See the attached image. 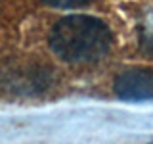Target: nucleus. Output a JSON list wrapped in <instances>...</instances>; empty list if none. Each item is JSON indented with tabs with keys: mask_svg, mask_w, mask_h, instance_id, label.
Wrapping results in <instances>:
<instances>
[{
	"mask_svg": "<svg viewBox=\"0 0 153 144\" xmlns=\"http://www.w3.org/2000/svg\"><path fill=\"white\" fill-rule=\"evenodd\" d=\"M115 94L126 102H140L153 98V71L128 69L117 75L113 85Z\"/></svg>",
	"mask_w": 153,
	"mask_h": 144,
	"instance_id": "obj_2",
	"label": "nucleus"
},
{
	"mask_svg": "<svg viewBox=\"0 0 153 144\" xmlns=\"http://www.w3.org/2000/svg\"><path fill=\"white\" fill-rule=\"evenodd\" d=\"M113 35L102 19L82 14L65 16L52 27L48 44L52 52L69 64L98 62L109 52Z\"/></svg>",
	"mask_w": 153,
	"mask_h": 144,
	"instance_id": "obj_1",
	"label": "nucleus"
},
{
	"mask_svg": "<svg viewBox=\"0 0 153 144\" xmlns=\"http://www.w3.org/2000/svg\"><path fill=\"white\" fill-rule=\"evenodd\" d=\"M42 2L54 8H76V6H84L90 0H42Z\"/></svg>",
	"mask_w": 153,
	"mask_h": 144,
	"instance_id": "obj_4",
	"label": "nucleus"
},
{
	"mask_svg": "<svg viewBox=\"0 0 153 144\" xmlns=\"http://www.w3.org/2000/svg\"><path fill=\"white\" fill-rule=\"evenodd\" d=\"M140 48L147 56H153V16L147 17L140 29Z\"/></svg>",
	"mask_w": 153,
	"mask_h": 144,
	"instance_id": "obj_3",
	"label": "nucleus"
}]
</instances>
